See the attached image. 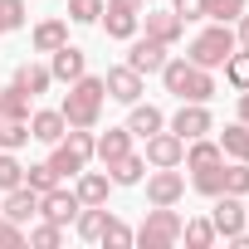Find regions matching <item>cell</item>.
Listing matches in <instances>:
<instances>
[{
    "instance_id": "60d3db41",
    "label": "cell",
    "mask_w": 249,
    "mask_h": 249,
    "mask_svg": "<svg viewBox=\"0 0 249 249\" xmlns=\"http://www.w3.org/2000/svg\"><path fill=\"white\" fill-rule=\"evenodd\" d=\"M171 10L191 25V20H205V0H171Z\"/></svg>"
},
{
    "instance_id": "d590c367",
    "label": "cell",
    "mask_w": 249,
    "mask_h": 249,
    "mask_svg": "<svg viewBox=\"0 0 249 249\" xmlns=\"http://www.w3.org/2000/svg\"><path fill=\"white\" fill-rule=\"evenodd\" d=\"M249 0H205V20H220V25H234L244 15Z\"/></svg>"
},
{
    "instance_id": "484cf974",
    "label": "cell",
    "mask_w": 249,
    "mask_h": 249,
    "mask_svg": "<svg viewBox=\"0 0 249 249\" xmlns=\"http://www.w3.org/2000/svg\"><path fill=\"white\" fill-rule=\"evenodd\" d=\"M107 205H83L78 210V220H73V230H78V239H93L98 244V234H103V225H107Z\"/></svg>"
},
{
    "instance_id": "ba28073f",
    "label": "cell",
    "mask_w": 249,
    "mask_h": 249,
    "mask_svg": "<svg viewBox=\"0 0 249 249\" xmlns=\"http://www.w3.org/2000/svg\"><path fill=\"white\" fill-rule=\"evenodd\" d=\"M103 88H107L112 103H127V107H132V103L147 93V73H137L132 64H112V69L103 73Z\"/></svg>"
},
{
    "instance_id": "8d00e7d4",
    "label": "cell",
    "mask_w": 249,
    "mask_h": 249,
    "mask_svg": "<svg viewBox=\"0 0 249 249\" xmlns=\"http://www.w3.org/2000/svg\"><path fill=\"white\" fill-rule=\"evenodd\" d=\"M25 30V0H0V35Z\"/></svg>"
},
{
    "instance_id": "f546056e",
    "label": "cell",
    "mask_w": 249,
    "mask_h": 249,
    "mask_svg": "<svg viewBox=\"0 0 249 249\" xmlns=\"http://www.w3.org/2000/svg\"><path fill=\"white\" fill-rule=\"evenodd\" d=\"M220 69H225V83H230L234 93H244V88H249V49H234Z\"/></svg>"
},
{
    "instance_id": "1f68e13d",
    "label": "cell",
    "mask_w": 249,
    "mask_h": 249,
    "mask_svg": "<svg viewBox=\"0 0 249 249\" xmlns=\"http://www.w3.org/2000/svg\"><path fill=\"white\" fill-rule=\"evenodd\" d=\"M98 244H107V249H127V244H137V230H127L117 215H107V225H103Z\"/></svg>"
},
{
    "instance_id": "6da1fadb",
    "label": "cell",
    "mask_w": 249,
    "mask_h": 249,
    "mask_svg": "<svg viewBox=\"0 0 249 249\" xmlns=\"http://www.w3.org/2000/svg\"><path fill=\"white\" fill-rule=\"evenodd\" d=\"M103 103H107L103 78H98V73H83V78H73V83H69V93H64L59 112H64V122H69V127H98Z\"/></svg>"
},
{
    "instance_id": "f1b7e54d",
    "label": "cell",
    "mask_w": 249,
    "mask_h": 249,
    "mask_svg": "<svg viewBox=\"0 0 249 249\" xmlns=\"http://www.w3.org/2000/svg\"><path fill=\"white\" fill-rule=\"evenodd\" d=\"M210 161H225L220 142H210V137H196V142H186V166H191V171H196V166H210Z\"/></svg>"
},
{
    "instance_id": "d6a6232c",
    "label": "cell",
    "mask_w": 249,
    "mask_h": 249,
    "mask_svg": "<svg viewBox=\"0 0 249 249\" xmlns=\"http://www.w3.org/2000/svg\"><path fill=\"white\" fill-rule=\"evenodd\" d=\"M25 244H35V249H59V244H64V225H54V220H44V225H35V230H25Z\"/></svg>"
},
{
    "instance_id": "d4e9b609",
    "label": "cell",
    "mask_w": 249,
    "mask_h": 249,
    "mask_svg": "<svg viewBox=\"0 0 249 249\" xmlns=\"http://www.w3.org/2000/svg\"><path fill=\"white\" fill-rule=\"evenodd\" d=\"M191 186H196L200 196H210V200H215V196L225 191V161H210V166H196V171H191Z\"/></svg>"
},
{
    "instance_id": "4fadbf2b",
    "label": "cell",
    "mask_w": 249,
    "mask_h": 249,
    "mask_svg": "<svg viewBox=\"0 0 249 249\" xmlns=\"http://www.w3.org/2000/svg\"><path fill=\"white\" fill-rule=\"evenodd\" d=\"M142 25H147V35H152L157 44H166V49L186 35V20H181L176 10H147V15H142Z\"/></svg>"
},
{
    "instance_id": "b9f144b4",
    "label": "cell",
    "mask_w": 249,
    "mask_h": 249,
    "mask_svg": "<svg viewBox=\"0 0 249 249\" xmlns=\"http://www.w3.org/2000/svg\"><path fill=\"white\" fill-rule=\"evenodd\" d=\"M234 25H239V30H234V39H239V49H249V15H239Z\"/></svg>"
},
{
    "instance_id": "603a6c76",
    "label": "cell",
    "mask_w": 249,
    "mask_h": 249,
    "mask_svg": "<svg viewBox=\"0 0 249 249\" xmlns=\"http://www.w3.org/2000/svg\"><path fill=\"white\" fill-rule=\"evenodd\" d=\"M10 83H20V88H25L30 98H39V93H49V83H54V73H49L44 64H20Z\"/></svg>"
},
{
    "instance_id": "8fae6325",
    "label": "cell",
    "mask_w": 249,
    "mask_h": 249,
    "mask_svg": "<svg viewBox=\"0 0 249 249\" xmlns=\"http://www.w3.org/2000/svg\"><path fill=\"white\" fill-rule=\"evenodd\" d=\"M78 210H83V200H78L73 191H64V186H54V191L39 196V220H54V225H64V230L78 220Z\"/></svg>"
},
{
    "instance_id": "7a4b0ae2",
    "label": "cell",
    "mask_w": 249,
    "mask_h": 249,
    "mask_svg": "<svg viewBox=\"0 0 249 249\" xmlns=\"http://www.w3.org/2000/svg\"><path fill=\"white\" fill-rule=\"evenodd\" d=\"M161 83H166V93L181 98V103H210V98H215L210 69H200V64H191V59H166V64H161Z\"/></svg>"
},
{
    "instance_id": "5b68a950",
    "label": "cell",
    "mask_w": 249,
    "mask_h": 249,
    "mask_svg": "<svg viewBox=\"0 0 249 249\" xmlns=\"http://www.w3.org/2000/svg\"><path fill=\"white\" fill-rule=\"evenodd\" d=\"M181 215H176V205H152L147 210V220L137 225V244L142 249H171V244H181Z\"/></svg>"
},
{
    "instance_id": "277c9868",
    "label": "cell",
    "mask_w": 249,
    "mask_h": 249,
    "mask_svg": "<svg viewBox=\"0 0 249 249\" xmlns=\"http://www.w3.org/2000/svg\"><path fill=\"white\" fill-rule=\"evenodd\" d=\"M234 49H239V39H234V30L215 20L210 30H200V35L191 39V49H186V59H191V64H200V69H220V64H225V59H230Z\"/></svg>"
},
{
    "instance_id": "4316f807",
    "label": "cell",
    "mask_w": 249,
    "mask_h": 249,
    "mask_svg": "<svg viewBox=\"0 0 249 249\" xmlns=\"http://www.w3.org/2000/svg\"><path fill=\"white\" fill-rule=\"evenodd\" d=\"M30 93L20 88V83H10V88H0V117H20V122H30Z\"/></svg>"
},
{
    "instance_id": "4dcf8cb0",
    "label": "cell",
    "mask_w": 249,
    "mask_h": 249,
    "mask_svg": "<svg viewBox=\"0 0 249 249\" xmlns=\"http://www.w3.org/2000/svg\"><path fill=\"white\" fill-rule=\"evenodd\" d=\"M30 142V122L20 117H0V152H20Z\"/></svg>"
},
{
    "instance_id": "ffe728a7",
    "label": "cell",
    "mask_w": 249,
    "mask_h": 249,
    "mask_svg": "<svg viewBox=\"0 0 249 249\" xmlns=\"http://www.w3.org/2000/svg\"><path fill=\"white\" fill-rule=\"evenodd\" d=\"M30 44H35V54H54L59 44H69V20H59V15L39 20L35 35H30Z\"/></svg>"
},
{
    "instance_id": "74e56055",
    "label": "cell",
    "mask_w": 249,
    "mask_h": 249,
    "mask_svg": "<svg viewBox=\"0 0 249 249\" xmlns=\"http://www.w3.org/2000/svg\"><path fill=\"white\" fill-rule=\"evenodd\" d=\"M25 186V166L15 161V152H0V191H15Z\"/></svg>"
},
{
    "instance_id": "7402d4cb",
    "label": "cell",
    "mask_w": 249,
    "mask_h": 249,
    "mask_svg": "<svg viewBox=\"0 0 249 249\" xmlns=\"http://www.w3.org/2000/svg\"><path fill=\"white\" fill-rule=\"evenodd\" d=\"M107 176H112V186H142V181H147V157H137V152L117 157V161L107 166Z\"/></svg>"
},
{
    "instance_id": "e575fe53",
    "label": "cell",
    "mask_w": 249,
    "mask_h": 249,
    "mask_svg": "<svg viewBox=\"0 0 249 249\" xmlns=\"http://www.w3.org/2000/svg\"><path fill=\"white\" fill-rule=\"evenodd\" d=\"M220 196H249V161H225V191Z\"/></svg>"
},
{
    "instance_id": "30bf717a",
    "label": "cell",
    "mask_w": 249,
    "mask_h": 249,
    "mask_svg": "<svg viewBox=\"0 0 249 249\" xmlns=\"http://www.w3.org/2000/svg\"><path fill=\"white\" fill-rule=\"evenodd\" d=\"M171 132H176L181 142H196V137L215 132V117H210V107H205V103H181V107H176V117H171Z\"/></svg>"
},
{
    "instance_id": "44dd1931",
    "label": "cell",
    "mask_w": 249,
    "mask_h": 249,
    "mask_svg": "<svg viewBox=\"0 0 249 249\" xmlns=\"http://www.w3.org/2000/svg\"><path fill=\"white\" fill-rule=\"evenodd\" d=\"M161 127H166L161 107H152V103H142V98H137V103H132V112H127V132L147 142V137H152V132H161Z\"/></svg>"
},
{
    "instance_id": "83f0119b",
    "label": "cell",
    "mask_w": 249,
    "mask_h": 249,
    "mask_svg": "<svg viewBox=\"0 0 249 249\" xmlns=\"http://www.w3.org/2000/svg\"><path fill=\"white\" fill-rule=\"evenodd\" d=\"M181 239L191 244V249H210L220 234H215V225H210V215H196V220H186L181 225Z\"/></svg>"
},
{
    "instance_id": "2e32d148",
    "label": "cell",
    "mask_w": 249,
    "mask_h": 249,
    "mask_svg": "<svg viewBox=\"0 0 249 249\" xmlns=\"http://www.w3.org/2000/svg\"><path fill=\"white\" fill-rule=\"evenodd\" d=\"M0 210H5V220H15V225H30V220L39 215V191H30V186H15V191H5Z\"/></svg>"
},
{
    "instance_id": "52a82bcc",
    "label": "cell",
    "mask_w": 249,
    "mask_h": 249,
    "mask_svg": "<svg viewBox=\"0 0 249 249\" xmlns=\"http://www.w3.org/2000/svg\"><path fill=\"white\" fill-rule=\"evenodd\" d=\"M210 225H215V234H220V239H234V234H244V230H249L244 196H215V205H210Z\"/></svg>"
},
{
    "instance_id": "e0dca14e",
    "label": "cell",
    "mask_w": 249,
    "mask_h": 249,
    "mask_svg": "<svg viewBox=\"0 0 249 249\" xmlns=\"http://www.w3.org/2000/svg\"><path fill=\"white\" fill-rule=\"evenodd\" d=\"M64 132H69V122H64V112H59V107H39V112H30V137H35V142L54 147Z\"/></svg>"
},
{
    "instance_id": "ab89813d",
    "label": "cell",
    "mask_w": 249,
    "mask_h": 249,
    "mask_svg": "<svg viewBox=\"0 0 249 249\" xmlns=\"http://www.w3.org/2000/svg\"><path fill=\"white\" fill-rule=\"evenodd\" d=\"M0 249H25V225L0 220Z\"/></svg>"
},
{
    "instance_id": "cb8c5ba5",
    "label": "cell",
    "mask_w": 249,
    "mask_h": 249,
    "mask_svg": "<svg viewBox=\"0 0 249 249\" xmlns=\"http://www.w3.org/2000/svg\"><path fill=\"white\" fill-rule=\"evenodd\" d=\"M220 152L234 157V161H249V122H230L220 132Z\"/></svg>"
},
{
    "instance_id": "d6986e66",
    "label": "cell",
    "mask_w": 249,
    "mask_h": 249,
    "mask_svg": "<svg viewBox=\"0 0 249 249\" xmlns=\"http://www.w3.org/2000/svg\"><path fill=\"white\" fill-rule=\"evenodd\" d=\"M132 152V132L127 127H107L103 137H93V157L103 161V166H112L117 157H127Z\"/></svg>"
},
{
    "instance_id": "3957f363",
    "label": "cell",
    "mask_w": 249,
    "mask_h": 249,
    "mask_svg": "<svg viewBox=\"0 0 249 249\" xmlns=\"http://www.w3.org/2000/svg\"><path fill=\"white\" fill-rule=\"evenodd\" d=\"M88 161H93V127H69L54 142V152H49V166L59 171V181L64 176H78Z\"/></svg>"
},
{
    "instance_id": "9c48e42d",
    "label": "cell",
    "mask_w": 249,
    "mask_h": 249,
    "mask_svg": "<svg viewBox=\"0 0 249 249\" xmlns=\"http://www.w3.org/2000/svg\"><path fill=\"white\" fill-rule=\"evenodd\" d=\"M147 200L152 205H181L186 200V176L176 166H152L147 171Z\"/></svg>"
},
{
    "instance_id": "7c38bea8",
    "label": "cell",
    "mask_w": 249,
    "mask_h": 249,
    "mask_svg": "<svg viewBox=\"0 0 249 249\" xmlns=\"http://www.w3.org/2000/svg\"><path fill=\"white\" fill-rule=\"evenodd\" d=\"M142 157H147V166H181L186 161V142L176 132H152Z\"/></svg>"
},
{
    "instance_id": "7bdbcfd3",
    "label": "cell",
    "mask_w": 249,
    "mask_h": 249,
    "mask_svg": "<svg viewBox=\"0 0 249 249\" xmlns=\"http://www.w3.org/2000/svg\"><path fill=\"white\" fill-rule=\"evenodd\" d=\"M239 122H249V88L239 93Z\"/></svg>"
},
{
    "instance_id": "9a60e30c",
    "label": "cell",
    "mask_w": 249,
    "mask_h": 249,
    "mask_svg": "<svg viewBox=\"0 0 249 249\" xmlns=\"http://www.w3.org/2000/svg\"><path fill=\"white\" fill-rule=\"evenodd\" d=\"M49 73H54L59 83H73V78H83V73H88V54H83L78 44H59V49H54V59H49Z\"/></svg>"
},
{
    "instance_id": "ac0fdd59",
    "label": "cell",
    "mask_w": 249,
    "mask_h": 249,
    "mask_svg": "<svg viewBox=\"0 0 249 249\" xmlns=\"http://www.w3.org/2000/svg\"><path fill=\"white\" fill-rule=\"evenodd\" d=\"M73 181H78L73 196H78L83 205H107V191H112V176H107V171H88V166H83Z\"/></svg>"
},
{
    "instance_id": "8992f818",
    "label": "cell",
    "mask_w": 249,
    "mask_h": 249,
    "mask_svg": "<svg viewBox=\"0 0 249 249\" xmlns=\"http://www.w3.org/2000/svg\"><path fill=\"white\" fill-rule=\"evenodd\" d=\"M107 39H132L142 30V0H103V20Z\"/></svg>"
},
{
    "instance_id": "5bb4252c",
    "label": "cell",
    "mask_w": 249,
    "mask_h": 249,
    "mask_svg": "<svg viewBox=\"0 0 249 249\" xmlns=\"http://www.w3.org/2000/svg\"><path fill=\"white\" fill-rule=\"evenodd\" d=\"M127 64L137 69V73H161V64H166V44H157L152 35H132V49H127Z\"/></svg>"
},
{
    "instance_id": "f35d334b",
    "label": "cell",
    "mask_w": 249,
    "mask_h": 249,
    "mask_svg": "<svg viewBox=\"0 0 249 249\" xmlns=\"http://www.w3.org/2000/svg\"><path fill=\"white\" fill-rule=\"evenodd\" d=\"M69 20L73 25H98L103 20V0H69Z\"/></svg>"
},
{
    "instance_id": "836d02e7",
    "label": "cell",
    "mask_w": 249,
    "mask_h": 249,
    "mask_svg": "<svg viewBox=\"0 0 249 249\" xmlns=\"http://www.w3.org/2000/svg\"><path fill=\"white\" fill-rule=\"evenodd\" d=\"M25 186L44 196V191H54V186H59V171H54L49 161H35V166H25Z\"/></svg>"
}]
</instances>
